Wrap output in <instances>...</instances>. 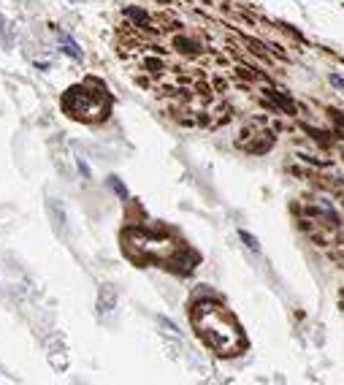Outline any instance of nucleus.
<instances>
[{
  "label": "nucleus",
  "mask_w": 344,
  "mask_h": 385,
  "mask_svg": "<svg viewBox=\"0 0 344 385\" xmlns=\"http://www.w3.org/2000/svg\"><path fill=\"white\" fill-rule=\"evenodd\" d=\"M193 329L200 336V342L217 355H239L246 347L244 331L239 329V320L214 298H200L193 304Z\"/></svg>",
  "instance_id": "1"
},
{
  "label": "nucleus",
  "mask_w": 344,
  "mask_h": 385,
  "mask_svg": "<svg viewBox=\"0 0 344 385\" xmlns=\"http://www.w3.org/2000/svg\"><path fill=\"white\" fill-rule=\"evenodd\" d=\"M122 241H125V252H128L133 261L154 263V266H157V263L160 266H174V261L182 252L179 241H174L171 236H163V233H157V231H144V228L128 231L122 236Z\"/></svg>",
  "instance_id": "2"
},
{
  "label": "nucleus",
  "mask_w": 344,
  "mask_h": 385,
  "mask_svg": "<svg viewBox=\"0 0 344 385\" xmlns=\"http://www.w3.org/2000/svg\"><path fill=\"white\" fill-rule=\"evenodd\" d=\"M108 93L103 87H93V84H82L73 87L62 95V109L68 117L82 119V122H100L108 117Z\"/></svg>",
  "instance_id": "3"
},
{
  "label": "nucleus",
  "mask_w": 344,
  "mask_h": 385,
  "mask_svg": "<svg viewBox=\"0 0 344 385\" xmlns=\"http://www.w3.org/2000/svg\"><path fill=\"white\" fill-rule=\"evenodd\" d=\"M60 41H62V49H65L68 55H73V57H76V60H79V57H82V52L76 49V44H73L68 36H60Z\"/></svg>",
  "instance_id": "4"
},
{
  "label": "nucleus",
  "mask_w": 344,
  "mask_h": 385,
  "mask_svg": "<svg viewBox=\"0 0 344 385\" xmlns=\"http://www.w3.org/2000/svg\"><path fill=\"white\" fill-rule=\"evenodd\" d=\"M242 239H244V241H246V244H249V247H252V250H257V241H255V239H252V236H249V233H242Z\"/></svg>",
  "instance_id": "5"
},
{
  "label": "nucleus",
  "mask_w": 344,
  "mask_h": 385,
  "mask_svg": "<svg viewBox=\"0 0 344 385\" xmlns=\"http://www.w3.org/2000/svg\"><path fill=\"white\" fill-rule=\"evenodd\" d=\"M331 84H334V87H344V79L334 73V76H331Z\"/></svg>",
  "instance_id": "6"
}]
</instances>
